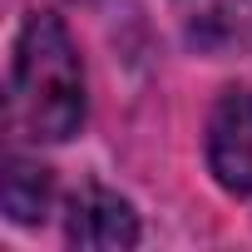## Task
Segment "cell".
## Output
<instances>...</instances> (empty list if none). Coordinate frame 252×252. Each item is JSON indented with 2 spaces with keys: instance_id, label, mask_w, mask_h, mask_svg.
Segmentation results:
<instances>
[{
  "instance_id": "1",
  "label": "cell",
  "mask_w": 252,
  "mask_h": 252,
  "mask_svg": "<svg viewBox=\"0 0 252 252\" xmlns=\"http://www.w3.org/2000/svg\"><path fill=\"white\" fill-rule=\"evenodd\" d=\"M84 124V64L60 15L35 10L15 40L10 129L35 144H64Z\"/></svg>"
},
{
  "instance_id": "2",
  "label": "cell",
  "mask_w": 252,
  "mask_h": 252,
  "mask_svg": "<svg viewBox=\"0 0 252 252\" xmlns=\"http://www.w3.org/2000/svg\"><path fill=\"white\" fill-rule=\"evenodd\" d=\"M208 168L213 178L252 198V89H227L208 114Z\"/></svg>"
},
{
  "instance_id": "3",
  "label": "cell",
  "mask_w": 252,
  "mask_h": 252,
  "mask_svg": "<svg viewBox=\"0 0 252 252\" xmlns=\"http://www.w3.org/2000/svg\"><path fill=\"white\" fill-rule=\"evenodd\" d=\"M64 237H69V247H89V252L134 247L139 242V213L129 208V198H119L99 183H84L64 203Z\"/></svg>"
},
{
  "instance_id": "4",
  "label": "cell",
  "mask_w": 252,
  "mask_h": 252,
  "mask_svg": "<svg viewBox=\"0 0 252 252\" xmlns=\"http://www.w3.org/2000/svg\"><path fill=\"white\" fill-rule=\"evenodd\" d=\"M178 20L188 45L203 55L252 50V0H178Z\"/></svg>"
},
{
  "instance_id": "5",
  "label": "cell",
  "mask_w": 252,
  "mask_h": 252,
  "mask_svg": "<svg viewBox=\"0 0 252 252\" xmlns=\"http://www.w3.org/2000/svg\"><path fill=\"white\" fill-rule=\"evenodd\" d=\"M0 203H5V218L20 227L45 222L50 203H55V178L45 163L30 158H5V183H0Z\"/></svg>"
}]
</instances>
